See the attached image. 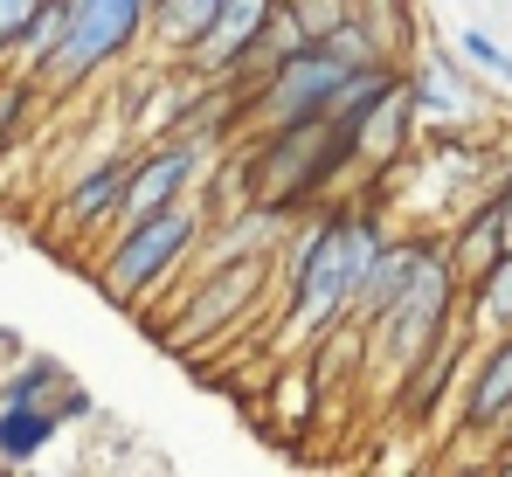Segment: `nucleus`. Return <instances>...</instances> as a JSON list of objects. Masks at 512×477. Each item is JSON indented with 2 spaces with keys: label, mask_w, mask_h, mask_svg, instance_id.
Returning <instances> with one entry per match:
<instances>
[{
  "label": "nucleus",
  "mask_w": 512,
  "mask_h": 477,
  "mask_svg": "<svg viewBox=\"0 0 512 477\" xmlns=\"http://www.w3.org/2000/svg\"><path fill=\"white\" fill-rule=\"evenodd\" d=\"M381 242H388V222L374 208H353V201H326L291 229L284 318H277V339L291 353H305L319 332H333L360 312V291H367V270H374Z\"/></svg>",
  "instance_id": "nucleus-1"
},
{
  "label": "nucleus",
  "mask_w": 512,
  "mask_h": 477,
  "mask_svg": "<svg viewBox=\"0 0 512 477\" xmlns=\"http://www.w3.org/2000/svg\"><path fill=\"white\" fill-rule=\"evenodd\" d=\"M236 166V201H270V208H326L346 173H360V146L346 139L333 118H305V125H277L250 132Z\"/></svg>",
  "instance_id": "nucleus-2"
},
{
  "label": "nucleus",
  "mask_w": 512,
  "mask_h": 477,
  "mask_svg": "<svg viewBox=\"0 0 512 477\" xmlns=\"http://www.w3.org/2000/svg\"><path fill=\"white\" fill-rule=\"evenodd\" d=\"M201 236H208V208H201V201H173V208H153V215L118 222L104 263H97L104 298L125 305V312H146L187 263H201Z\"/></svg>",
  "instance_id": "nucleus-3"
},
{
  "label": "nucleus",
  "mask_w": 512,
  "mask_h": 477,
  "mask_svg": "<svg viewBox=\"0 0 512 477\" xmlns=\"http://www.w3.org/2000/svg\"><path fill=\"white\" fill-rule=\"evenodd\" d=\"M464 291H471V277L457 270L450 242L429 236L416 284H409L388 312L374 318V325H360V332H367V374H374V381H402V374L423 360L429 346H436V339L464 318Z\"/></svg>",
  "instance_id": "nucleus-4"
},
{
  "label": "nucleus",
  "mask_w": 512,
  "mask_h": 477,
  "mask_svg": "<svg viewBox=\"0 0 512 477\" xmlns=\"http://www.w3.org/2000/svg\"><path fill=\"white\" fill-rule=\"evenodd\" d=\"M353 70H360V63L346 56L333 35H305V42L284 49L270 70H256L250 83H236V139L326 118V111L340 104V90L353 83Z\"/></svg>",
  "instance_id": "nucleus-5"
},
{
  "label": "nucleus",
  "mask_w": 512,
  "mask_h": 477,
  "mask_svg": "<svg viewBox=\"0 0 512 477\" xmlns=\"http://www.w3.org/2000/svg\"><path fill=\"white\" fill-rule=\"evenodd\" d=\"M146 21H153V0H70V35L49 63L42 90H84L104 70H118L139 42H146Z\"/></svg>",
  "instance_id": "nucleus-6"
},
{
  "label": "nucleus",
  "mask_w": 512,
  "mask_h": 477,
  "mask_svg": "<svg viewBox=\"0 0 512 477\" xmlns=\"http://www.w3.org/2000/svg\"><path fill=\"white\" fill-rule=\"evenodd\" d=\"M450 443L457 450H492V464L512 450V332L506 339H478V353L457 381Z\"/></svg>",
  "instance_id": "nucleus-7"
},
{
  "label": "nucleus",
  "mask_w": 512,
  "mask_h": 477,
  "mask_svg": "<svg viewBox=\"0 0 512 477\" xmlns=\"http://www.w3.org/2000/svg\"><path fill=\"white\" fill-rule=\"evenodd\" d=\"M270 263H277V256H222V263H208V277L187 284V305H180V325H167V346L173 339H180V346L215 339V332H229L243 312H256Z\"/></svg>",
  "instance_id": "nucleus-8"
},
{
  "label": "nucleus",
  "mask_w": 512,
  "mask_h": 477,
  "mask_svg": "<svg viewBox=\"0 0 512 477\" xmlns=\"http://www.w3.org/2000/svg\"><path fill=\"white\" fill-rule=\"evenodd\" d=\"M471 353H478V332H471V318H457L436 346H429L423 360L395 381V415L402 422H416V429H450V408H457V381H464V367H471Z\"/></svg>",
  "instance_id": "nucleus-9"
},
{
  "label": "nucleus",
  "mask_w": 512,
  "mask_h": 477,
  "mask_svg": "<svg viewBox=\"0 0 512 477\" xmlns=\"http://www.w3.org/2000/svg\"><path fill=\"white\" fill-rule=\"evenodd\" d=\"M208 139L201 132H160L132 153V194H125V222L132 215H153V208H173V201H194L201 173H208Z\"/></svg>",
  "instance_id": "nucleus-10"
},
{
  "label": "nucleus",
  "mask_w": 512,
  "mask_h": 477,
  "mask_svg": "<svg viewBox=\"0 0 512 477\" xmlns=\"http://www.w3.org/2000/svg\"><path fill=\"white\" fill-rule=\"evenodd\" d=\"M125 194H132V153L118 146V153L90 159L84 173H70L63 201H56V229L63 236H111L125 222Z\"/></svg>",
  "instance_id": "nucleus-11"
},
{
  "label": "nucleus",
  "mask_w": 512,
  "mask_h": 477,
  "mask_svg": "<svg viewBox=\"0 0 512 477\" xmlns=\"http://www.w3.org/2000/svg\"><path fill=\"white\" fill-rule=\"evenodd\" d=\"M443 242H450V256H457V270L478 284L499 256H506V222H499V201H492V187L478 194V201H464V215H450V229H443Z\"/></svg>",
  "instance_id": "nucleus-12"
},
{
  "label": "nucleus",
  "mask_w": 512,
  "mask_h": 477,
  "mask_svg": "<svg viewBox=\"0 0 512 477\" xmlns=\"http://www.w3.org/2000/svg\"><path fill=\"white\" fill-rule=\"evenodd\" d=\"M63 35H70V0H42L35 21L21 28V42L7 49V70L42 83V77H49V63H56V49H63Z\"/></svg>",
  "instance_id": "nucleus-13"
},
{
  "label": "nucleus",
  "mask_w": 512,
  "mask_h": 477,
  "mask_svg": "<svg viewBox=\"0 0 512 477\" xmlns=\"http://www.w3.org/2000/svg\"><path fill=\"white\" fill-rule=\"evenodd\" d=\"M229 0H153V21H146V35H153V49L160 56H187L208 28H215V14H222Z\"/></svg>",
  "instance_id": "nucleus-14"
},
{
  "label": "nucleus",
  "mask_w": 512,
  "mask_h": 477,
  "mask_svg": "<svg viewBox=\"0 0 512 477\" xmlns=\"http://www.w3.org/2000/svg\"><path fill=\"white\" fill-rule=\"evenodd\" d=\"M63 415L42 408V401H7L0 408V464H35L49 443H56Z\"/></svg>",
  "instance_id": "nucleus-15"
},
{
  "label": "nucleus",
  "mask_w": 512,
  "mask_h": 477,
  "mask_svg": "<svg viewBox=\"0 0 512 477\" xmlns=\"http://www.w3.org/2000/svg\"><path fill=\"white\" fill-rule=\"evenodd\" d=\"M464 318H471L478 339H506L512 332V249L464 291Z\"/></svg>",
  "instance_id": "nucleus-16"
},
{
  "label": "nucleus",
  "mask_w": 512,
  "mask_h": 477,
  "mask_svg": "<svg viewBox=\"0 0 512 477\" xmlns=\"http://www.w3.org/2000/svg\"><path fill=\"white\" fill-rule=\"evenodd\" d=\"M63 381H70V374H63V360L28 353L14 374H0V408H7V401H42V408H49V401L63 395Z\"/></svg>",
  "instance_id": "nucleus-17"
},
{
  "label": "nucleus",
  "mask_w": 512,
  "mask_h": 477,
  "mask_svg": "<svg viewBox=\"0 0 512 477\" xmlns=\"http://www.w3.org/2000/svg\"><path fill=\"white\" fill-rule=\"evenodd\" d=\"M457 49H464V56H471V63L485 70V77L512 83V49L499 42V35H485V28H464V35H457Z\"/></svg>",
  "instance_id": "nucleus-18"
},
{
  "label": "nucleus",
  "mask_w": 512,
  "mask_h": 477,
  "mask_svg": "<svg viewBox=\"0 0 512 477\" xmlns=\"http://www.w3.org/2000/svg\"><path fill=\"white\" fill-rule=\"evenodd\" d=\"M35 7L42 0H0V70H7V49L21 42V28L35 21Z\"/></svg>",
  "instance_id": "nucleus-19"
},
{
  "label": "nucleus",
  "mask_w": 512,
  "mask_h": 477,
  "mask_svg": "<svg viewBox=\"0 0 512 477\" xmlns=\"http://www.w3.org/2000/svg\"><path fill=\"white\" fill-rule=\"evenodd\" d=\"M492 201H499V222H506V242H512V166L492 180Z\"/></svg>",
  "instance_id": "nucleus-20"
}]
</instances>
